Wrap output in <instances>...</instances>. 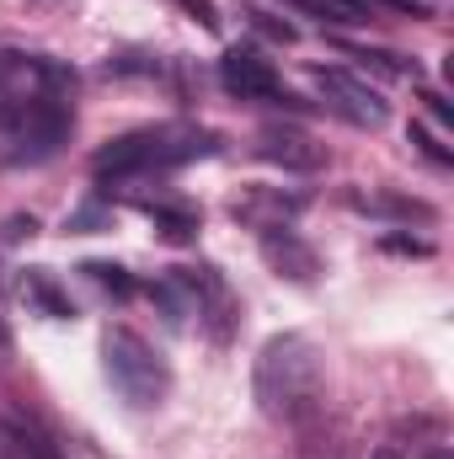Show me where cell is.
<instances>
[{
    "label": "cell",
    "instance_id": "19",
    "mask_svg": "<svg viewBox=\"0 0 454 459\" xmlns=\"http://www.w3.org/2000/svg\"><path fill=\"white\" fill-rule=\"evenodd\" d=\"M353 59H363V65H374V70H390V75H417V65H406L401 54H390V48H347Z\"/></svg>",
    "mask_w": 454,
    "mask_h": 459
},
{
    "label": "cell",
    "instance_id": "23",
    "mask_svg": "<svg viewBox=\"0 0 454 459\" xmlns=\"http://www.w3.org/2000/svg\"><path fill=\"white\" fill-rule=\"evenodd\" d=\"M0 352H11V337H5V326H0Z\"/></svg>",
    "mask_w": 454,
    "mask_h": 459
},
{
    "label": "cell",
    "instance_id": "1",
    "mask_svg": "<svg viewBox=\"0 0 454 459\" xmlns=\"http://www.w3.org/2000/svg\"><path fill=\"white\" fill-rule=\"evenodd\" d=\"M251 390H257V406L273 417V422H300L321 406L327 395V363L310 337L300 332H284V337H267L257 352V374H251Z\"/></svg>",
    "mask_w": 454,
    "mask_h": 459
},
{
    "label": "cell",
    "instance_id": "20",
    "mask_svg": "<svg viewBox=\"0 0 454 459\" xmlns=\"http://www.w3.org/2000/svg\"><path fill=\"white\" fill-rule=\"evenodd\" d=\"M369 16H374V5H390V11H412V16H433V5L428 0H358Z\"/></svg>",
    "mask_w": 454,
    "mask_h": 459
},
{
    "label": "cell",
    "instance_id": "13",
    "mask_svg": "<svg viewBox=\"0 0 454 459\" xmlns=\"http://www.w3.org/2000/svg\"><path fill=\"white\" fill-rule=\"evenodd\" d=\"M22 294H27V305L32 310H43L48 321H70L75 316V305H70V294L43 273V267H27V278H22Z\"/></svg>",
    "mask_w": 454,
    "mask_h": 459
},
{
    "label": "cell",
    "instance_id": "25",
    "mask_svg": "<svg viewBox=\"0 0 454 459\" xmlns=\"http://www.w3.org/2000/svg\"><path fill=\"white\" fill-rule=\"evenodd\" d=\"M38 5H59V0H38Z\"/></svg>",
    "mask_w": 454,
    "mask_h": 459
},
{
    "label": "cell",
    "instance_id": "6",
    "mask_svg": "<svg viewBox=\"0 0 454 459\" xmlns=\"http://www.w3.org/2000/svg\"><path fill=\"white\" fill-rule=\"evenodd\" d=\"M220 86H225L235 102H273L278 75H273V65L257 48L235 43V48H225V59H220Z\"/></svg>",
    "mask_w": 454,
    "mask_h": 459
},
{
    "label": "cell",
    "instance_id": "7",
    "mask_svg": "<svg viewBox=\"0 0 454 459\" xmlns=\"http://www.w3.org/2000/svg\"><path fill=\"white\" fill-rule=\"evenodd\" d=\"M257 155L273 160V166H284V171H316L327 160V150L310 134H300V128H262L257 134Z\"/></svg>",
    "mask_w": 454,
    "mask_h": 459
},
{
    "label": "cell",
    "instance_id": "5",
    "mask_svg": "<svg viewBox=\"0 0 454 459\" xmlns=\"http://www.w3.org/2000/svg\"><path fill=\"white\" fill-rule=\"evenodd\" d=\"M310 81H316V91L327 97V113H337L342 123H353V128H385V97L369 86V81H358L353 70H337V65H316L310 70Z\"/></svg>",
    "mask_w": 454,
    "mask_h": 459
},
{
    "label": "cell",
    "instance_id": "18",
    "mask_svg": "<svg viewBox=\"0 0 454 459\" xmlns=\"http://www.w3.org/2000/svg\"><path fill=\"white\" fill-rule=\"evenodd\" d=\"M406 139H412L433 166H454V150H450V144H439V134H433L428 123H412V128H406Z\"/></svg>",
    "mask_w": 454,
    "mask_h": 459
},
{
    "label": "cell",
    "instance_id": "3",
    "mask_svg": "<svg viewBox=\"0 0 454 459\" xmlns=\"http://www.w3.org/2000/svg\"><path fill=\"white\" fill-rule=\"evenodd\" d=\"M43 108H75V70L48 54L0 48V134Z\"/></svg>",
    "mask_w": 454,
    "mask_h": 459
},
{
    "label": "cell",
    "instance_id": "9",
    "mask_svg": "<svg viewBox=\"0 0 454 459\" xmlns=\"http://www.w3.org/2000/svg\"><path fill=\"white\" fill-rule=\"evenodd\" d=\"M150 305L171 321V326H182L188 316H198V289H193V267H166V273H155L150 278Z\"/></svg>",
    "mask_w": 454,
    "mask_h": 459
},
{
    "label": "cell",
    "instance_id": "14",
    "mask_svg": "<svg viewBox=\"0 0 454 459\" xmlns=\"http://www.w3.org/2000/svg\"><path fill=\"white\" fill-rule=\"evenodd\" d=\"M5 438H11V449L22 459H59L54 438H48L38 422H27V417H5Z\"/></svg>",
    "mask_w": 454,
    "mask_h": 459
},
{
    "label": "cell",
    "instance_id": "12",
    "mask_svg": "<svg viewBox=\"0 0 454 459\" xmlns=\"http://www.w3.org/2000/svg\"><path fill=\"white\" fill-rule=\"evenodd\" d=\"M139 209H150V220L161 230V240H193L198 235V209L182 204V198H139Z\"/></svg>",
    "mask_w": 454,
    "mask_h": 459
},
{
    "label": "cell",
    "instance_id": "15",
    "mask_svg": "<svg viewBox=\"0 0 454 459\" xmlns=\"http://www.w3.org/2000/svg\"><path fill=\"white\" fill-rule=\"evenodd\" d=\"M284 5H294L300 16L332 22V27H358V22H369V11H363L358 0H284Z\"/></svg>",
    "mask_w": 454,
    "mask_h": 459
},
{
    "label": "cell",
    "instance_id": "2",
    "mask_svg": "<svg viewBox=\"0 0 454 459\" xmlns=\"http://www.w3.org/2000/svg\"><path fill=\"white\" fill-rule=\"evenodd\" d=\"M214 150H220V134H209V128L155 123V128H134V134H123L113 144H102L97 160H92V171H97V182H144V177L209 160Z\"/></svg>",
    "mask_w": 454,
    "mask_h": 459
},
{
    "label": "cell",
    "instance_id": "21",
    "mask_svg": "<svg viewBox=\"0 0 454 459\" xmlns=\"http://www.w3.org/2000/svg\"><path fill=\"white\" fill-rule=\"evenodd\" d=\"M423 102L433 108V117H439L444 128H454V108H450V102H444V97H439V91H423Z\"/></svg>",
    "mask_w": 454,
    "mask_h": 459
},
{
    "label": "cell",
    "instance_id": "10",
    "mask_svg": "<svg viewBox=\"0 0 454 459\" xmlns=\"http://www.w3.org/2000/svg\"><path fill=\"white\" fill-rule=\"evenodd\" d=\"M193 289H198V321L225 342L230 326H235V299H230L225 278H220L214 267H193Z\"/></svg>",
    "mask_w": 454,
    "mask_h": 459
},
{
    "label": "cell",
    "instance_id": "17",
    "mask_svg": "<svg viewBox=\"0 0 454 459\" xmlns=\"http://www.w3.org/2000/svg\"><path fill=\"white\" fill-rule=\"evenodd\" d=\"M81 273H86V278H92L97 289H108L113 299H128V294H134V278H128V273H123L118 262H86Z\"/></svg>",
    "mask_w": 454,
    "mask_h": 459
},
{
    "label": "cell",
    "instance_id": "4",
    "mask_svg": "<svg viewBox=\"0 0 454 459\" xmlns=\"http://www.w3.org/2000/svg\"><path fill=\"white\" fill-rule=\"evenodd\" d=\"M102 368H108L113 390L128 406H161L166 390H171L166 358L144 342L139 332H128V326H113V332L102 337Z\"/></svg>",
    "mask_w": 454,
    "mask_h": 459
},
{
    "label": "cell",
    "instance_id": "11",
    "mask_svg": "<svg viewBox=\"0 0 454 459\" xmlns=\"http://www.w3.org/2000/svg\"><path fill=\"white\" fill-rule=\"evenodd\" d=\"M300 209H305V198H284V193L257 187V193H246L235 204V220H246V225H257V230H284Z\"/></svg>",
    "mask_w": 454,
    "mask_h": 459
},
{
    "label": "cell",
    "instance_id": "8",
    "mask_svg": "<svg viewBox=\"0 0 454 459\" xmlns=\"http://www.w3.org/2000/svg\"><path fill=\"white\" fill-rule=\"evenodd\" d=\"M262 256H267V267L278 273V278H289V283H310L316 278V251L294 235V230H262Z\"/></svg>",
    "mask_w": 454,
    "mask_h": 459
},
{
    "label": "cell",
    "instance_id": "24",
    "mask_svg": "<svg viewBox=\"0 0 454 459\" xmlns=\"http://www.w3.org/2000/svg\"><path fill=\"white\" fill-rule=\"evenodd\" d=\"M374 459H401V455H396V449H380V455H374Z\"/></svg>",
    "mask_w": 454,
    "mask_h": 459
},
{
    "label": "cell",
    "instance_id": "22",
    "mask_svg": "<svg viewBox=\"0 0 454 459\" xmlns=\"http://www.w3.org/2000/svg\"><path fill=\"white\" fill-rule=\"evenodd\" d=\"M385 246H390V251H412V256H428V240H412V235H390Z\"/></svg>",
    "mask_w": 454,
    "mask_h": 459
},
{
    "label": "cell",
    "instance_id": "16",
    "mask_svg": "<svg viewBox=\"0 0 454 459\" xmlns=\"http://www.w3.org/2000/svg\"><path fill=\"white\" fill-rule=\"evenodd\" d=\"M240 22H246L257 38H267V43H284V48L300 38V27H294V22H284V16H273V11H262V5H240Z\"/></svg>",
    "mask_w": 454,
    "mask_h": 459
},
{
    "label": "cell",
    "instance_id": "26",
    "mask_svg": "<svg viewBox=\"0 0 454 459\" xmlns=\"http://www.w3.org/2000/svg\"><path fill=\"white\" fill-rule=\"evenodd\" d=\"M439 459H450V455H439Z\"/></svg>",
    "mask_w": 454,
    "mask_h": 459
}]
</instances>
